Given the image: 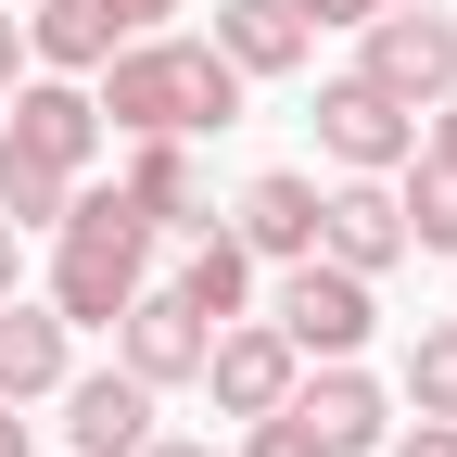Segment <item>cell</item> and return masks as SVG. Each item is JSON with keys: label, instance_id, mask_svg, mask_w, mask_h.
<instances>
[{"label": "cell", "instance_id": "11", "mask_svg": "<svg viewBox=\"0 0 457 457\" xmlns=\"http://www.w3.org/2000/svg\"><path fill=\"white\" fill-rule=\"evenodd\" d=\"M51 407H64V445H77V457H140V445L165 432V420H153L165 394H153L140 369H64Z\"/></svg>", "mask_w": 457, "mask_h": 457}, {"label": "cell", "instance_id": "9", "mask_svg": "<svg viewBox=\"0 0 457 457\" xmlns=\"http://www.w3.org/2000/svg\"><path fill=\"white\" fill-rule=\"evenodd\" d=\"M153 26H179V0H38V13H26V64L89 77L102 51H128V38H153Z\"/></svg>", "mask_w": 457, "mask_h": 457}, {"label": "cell", "instance_id": "16", "mask_svg": "<svg viewBox=\"0 0 457 457\" xmlns=\"http://www.w3.org/2000/svg\"><path fill=\"white\" fill-rule=\"evenodd\" d=\"M204 38H216V51H228V64H242L254 89H267V77H293L305 51H318V38L293 26V0H216V26H204Z\"/></svg>", "mask_w": 457, "mask_h": 457}, {"label": "cell", "instance_id": "21", "mask_svg": "<svg viewBox=\"0 0 457 457\" xmlns=\"http://www.w3.org/2000/svg\"><path fill=\"white\" fill-rule=\"evenodd\" d=\"M369 13H381V0H293V26H305V38H356Z\"/></svg>", "mask_w": 457, "mask_h": 457}, {"label": "cell", "instance_id": "12", "mask_svg": "<svg viewBox=\"0 0 457 457\" xmlns=\"http://www.w3.org/2000/svg\"><path fill=\"white\" fill-rule=\"evenodd\" d=\"M318 254H330V267H356V279L407 267V216H394V179H330V191H318Z\"/></svg>", "mask_w": 457, "mask_h": 457}, {"label": "cell", "instance_id": "17", "mask_svg": "<svg viewBox=\"0 0 457 457\" xmlns=\"http://www.w3.org/2000/svg\"><path fill=\"white\" fill-rule=\"evenodd\" d=\"M394 216H407V254H457V165L407 153L394 165Z\"/></svg>", "mask_w": 457, "mask_h": 457}, {"label": "cell", "instance_id": "13", "mask_svg": "<svg viewBox=\"0 0 457 457\" xmlns=\"http://www.w3.org/2000/svg\"><path fill=\"white\" fill-rule=\"evenodd\" d=\"M77 369V330L51 318L38 293H0V407H51Z\"/></svg>", "mask_w": 457, "mask_h": 457}, {"label": "cell", "instance_id": "2", "mask_svg": "<svg viewBox=\"0 0 457 457\" xmlns=\"http://www.w3.org/2000/svg\"><path fill=\"white\" fill-rule=\"evenodd\" d=\"M89 153H102V114H89V77H51V64H26L13 89H0V216L38 228L77 204V179H89Z\"/></svg>", "mask_w": 457, "mask_h": 457}, {"label": "cell", "instance_id": "22", "mask_svg": "<svg viewBox=\"0 0 457 457\" xmlns=\"http://www.w3.org/2000/svg\"><path fill=\"white\" fill-rule=\"evenodd\" d=\"M381 457H457V420H394Z\"/></svg>", "mask_w": 457, "mask_h": 457}, {"label": "cell", "instance_id": "15", "mask_svg": "<svg viewBox=\"0 0 457 457\" xmlns=\"http://www.w3.org/2000/svg\"><path fill=\"white\" fill-rule=\"evenodd\" d=\"M114 191H128L165 242L216 228V191H204V153H191V140H128V179H114Z\"/></svg>", "mask_w": 457, "mask_h": 457}, {"label": "cell", "instance_id": "7", "mask_svg": "<svg viewBox=\"0 0 457 457\" xmlns=\"http://www.w3.org/2000/svg\"><path fill=\"white\" fill-rule=\"evenodd\" d=\"M204 343H216V318L179 293V279H140L128 305H114V369H140L153 394H179V381H204Z\"/></svg>", "mask_w": 457, "mask_h": 457}, {"label": "cell", "instance_id": "6", "mask_svg": "<svg viewBox=\"0 0 457 457\" xmlns=\"http://www.w3.org/2000/svg\"><path fill=\"white\" fill-rule=\"evenodd\" d=\"M305 128H318V153L343 165V179H394V165L420 153V114L394 102V89H369L356 64H343V77H318V114H305Z\"/></svg>", "mask_w": 457, "mask_h": 457}, {"label": "cell", "instance_id": "24", "mask_svg": "<svg viewBox=\"0 0 457 457\" xmlns=\"http://www.w3.org/2000/svg\"><path fill=\"white\" fill-rule=\"evenodd\" d=\"M13 77H26V13L0 0V89H13Z\"/></svg>", "mask_w": 457, "mask_h": 457}, {"label": "cell", "instance_id": "20", "mask_svg": "<svg viewBox=\"0 0 457 457\" xmlns=\"http://www.w3.org/2000/svg\"><path fill=\"white\" fill-rule=\"evenodd\" d=\"M242 457H330V445H318L293 407H267V420H242Z\"/></svg>", "mask_w": 457, "mask_h": 457}, {"label": "cell", "instance_id": "10", "mask_svg": "<svg viewBox=\"0 0 457 457\" xmlns=\"http://www.w3.org/2000/svg\"><path fill=\"white\" fill-rule=\"evenodd\" d=\"M279 407H293L330 457H381V432H394V394H381L356 356H305V381L279 394Z\"/></svg>", "mask_w": 457, "mask_h": 457}, {"label": "cell", "instance_id": "19", "mask_svg": "<svg viewBox=\"0 0 457 457\" xmlns=\"http://www.w3.org/2000/svg\"><path fill=\"white\" fill-rule=\"evenodd\" d=\"M407 407H420V420H457V318H432V330L407 343Z\"/></svg>", "mask_w": 457, "mask_h": 457}, {"label": "cell", "instance_id": "25", "mask_svg": "<svg viewBox=\"0 0 457 457\" xmlns=\"http://www.w3.org/2000/svg\"><path fill=\"white\" fill-rule=\"evenodd\" d=\"M0 293H26V228L0 216Z\"/></svg>", "mask_w": 457, "mask_h": 457}, {"label": "cell", "instance_id": "14", "mask_svg": "<svg viewBox=\"0 0 457 457\" xmlns=\"http://www.w3.org/2000/svg\"><path fill=\"white\" fill-rule=\"evenodd\" d=\"M228 242H242L254 267L318 254V179H305V165H267V179H242V216H228Z\"/></svg>", "mask_w": 457, "mask_h": 457}, {"label": "cell", "instance_id": "8", "mask_svg": "<svg viewBox=\"0 0 457 457\" xmlns=\"http://www.w3.org/2000/svg\"><path fill=\"white\" fill-rule=\"evenodd\" d=\"M305 381V356H293V330L279 318H216V343H204V394H216V420H267L279 394Z\"/></svg>", "mask_w": 457, "mask_h": 457}, {"label": "cell", "instance_id": "1", "mask_svg": "<svg viewBox=\"0 0 457 457\" xmlns=\"http://www.w3.org/2000/svg\"><path fill=\"white\" fill-rule=\"evenodd\" d=\"M242 64H228V51L191 26H153V38H128V51H102L89 64V114L114 140H216V128H242Z\"/></svg>", "mask_w": 457, "mask_h": 457}, {"label": "cell", "instance_id": "18", "mask_svg": "<svg viewBox=\"0 0 457 457\" xmlns=\"http://www.w3.org/2000/svg\"><path fill=\"white\" fill-rule=\"evenodd\" d=\"M179 293H191L204 318H242V305H254V254L228 242V228H191V254H179Z\"/></svg>", "mask_w": 457, "mask_h": 457}, {"label": "cell", "instance_id": "26", "mask_svg": "<svg viewBox=\"0 0 457 457\" xmlns=\"http://www.w3.org/2000/svg\"><path fill=\"white\" fill-rule=\"evenodd\" d=\"M0 457H38V445H26V407H0Z\"/></svg>", "mask_w": 457, "mask_h": 457}, {"label": "cell", "instance_id": "27", "mask_svg": "<svg viewBox=\"0 0 457 457\" xmlns=\"http://www.w3.org/2000/svg\"><path fill=\"white\" fill-rule=\"evenodd\" d=\"M140 457H216V445H191V432H153V445H140Z\"/></svg>", "mask_w": 457, "mask_h": 457}, {"label": "cell", "instance_id": "3", "mask_svg": "<svg viewBox=\"0 0 457 457\" xmlns=\"http://www.w3.org/2000/svg\"><path fill=\"white\" fill-rule=\"evenodd\" d=\"M38 242H51V267H38V305L64 318V330H114V305H128L140 279H153L165 228H153L128 191H89V179H77V204L51 216Z\"/></svg>", "mask_w": 457, "mask_h": 457}, {"label": "cell", "instance_id": "5", "mask_svg": "<svg viewBox=\"0 0 457 457\" xmlns=\"http://www.w3.org/2000/svg\"><path fill=\"white\" fill-rule=\"evenodd\" d=\"M267 318L293 330V356H369V330H381V279L330 267V254H293V267H279V293H267Z\"/></svg>", "mask_w": 457, "mask_h": 457}, {"label": "cell", "instance_id": "23", "mask_svg": "<svg viewBox=\"0 0 457 457\" xmlns=\"http://www.w3.org/2000/svg\"><path fill=\"white\" fill-rule=\"evenodd\" d=\"M420 153H432V165H457V89H445V102L420 114Z\"/></svg>", "mask_w": 457, "mask_h": 457}, {"label": "cell", "instance_id": "4", "mask_svg": "<svg viewBox=\"0 0 457 457\" xmlns=\"http://www.w3.org/2000/svg\"><path fill=\"white\" fill-rule=\"evenodd\" d=\"M356 77L394 89L407 114H432L457 89V13H445V0H381V13L356 26Z\"/></svg>", "mask_w": 457, "mask_h": 457}]
</instances>
